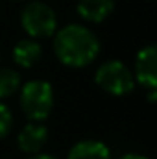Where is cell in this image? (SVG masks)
Here are the masks:
<instances>
[{"label": "cell", "mask_w": 157, "mask_h": 159, "mask_svg": "<svg viewBox=\"0 0 157 159\" xmlns=\"http://www.w3.org/2000/svg\"><path fill=\"white\" fill-rule=\"evenodd\" d=\"M54 52L57 59L67 67H87L100 52L98 37L81 24H69L56 34Z\"/></svg>", "instance_id": "6da1fadb"}, {"label": "cell", "mask_w": 157, "mask_h": 159, "mask_svg": "<svg viewBox=\"0 0 157 159\" xmlns=\"http://www.w3.org/2000/svg\"><path fill=\"white\" fill-rule=\"evenodd\" d=\"M20 109L30 122H43L54 107V89L44 80H32L20 87Z\"/></svg>", "instance_id": "7a4b0ae2"}, {"label": "cell", "mask_w": 157, "mask_h": 159, "mask_svg": "<svg viewBox=\"0 0 157 159\" xmlns=\"http://www.w3.org/2000/svg\"><path fill=\"white\" fill-rule=\"evenodd\" d=\"M20 24L24 32L34 39H46L56 34L57 19L54 9L39 0L28 2L20 11Z\"/></svg>", "instance_id": "3957f363"}, {"label": "cell", "mask_w": 157, "mask_h": 159, "mask_svg": "<svg viewBox=\"0 0 157 159\" xmlns=\"http://www.w3.org/2000/svg\"><path fill=\"white\" fill-rule=\"evenodd\" d=\"M94 81L102 91H105L113 96H124V94L131 93L135 87V78H133L131 70L120 61L102 63L94 74Z\"/></svg>", "instance_id": "277c9868"}, {"label": "cell", "mask_w": 157, "mask_h": 159, "mask_svg": "<svg viewBox=\"0 0 157 159\" xmlns=\"http://www.w3.org/2000/svg\"><path fill=\"white\" fill-rule=\"evenodd\" d=\"M133 78L148 91L157 89V50L154 44L144 46L135 59V74Z\"/></svg>", "instance_id": "5b68a950"}, {"label": "cell", "mask_w": 157, "mask_h": 159, "mask_svg": "<svg viewBox=\"0 0 157 159\" xmlns=\"http://www.w3.org/2000/svg\"><path fill=\"white\" fill-rule=\"evenodd\" d=\"M46 141H48V129L43 122H28L17 137L19 150L28 154V156L41 154Z\"/></svg>", "instance_id": "8992f818"}, {"label": "cell", "mask_w": 157, "mask_h": 159, "mask_svg": "<svg viewBox=\"0 0 157 159\" xmlns=\"http://www.w3.org/2000/svg\"><path fill=\"white\" fill-rule=\"evenodd\" d=\"M115 9V0H79L78 15L87 22H102Z\"/></svg>", "instance_id": "52a82bcc"}, {"label": "cell", "mask_w": 157, "mask_h": 159, "mask_svg": "<svg viewBox=\"0 0 157 159\" xmlns=\"http://www.w3.org/2000/svg\"><path fill=\"white\" fill-rule=\"evenodd\" d=\"M43 48L35 39H22L13 46V61L22 69H32L39 63Z\"/></svg>", "instance_id": "ba28073f"}, {"label": "cell", "mask_w": 157, "mask_h": 159, "mask_svg": "<svg viewBox=\"0 0 157 159\" xmlns=\"http://www.w3.org/2000/svg\"><path fill=\"white\" fill-rule=\"evenodd\" d=\"M67 159H111V150L102 141L87 139L76 143L69 150Z\"/></svg>", "instance_id": "9c48e42d"}, {"label": "cell", "mask_w": 157, "mask_h": 159, "mask_svg": "<svg viewBox=\"0 0 157 159\" xmlns=\"http://www.w3.org/2000/svg\"><path fill=\"white\" fill-rule=\"evenodd\" d=\"M20 89V76L13 69H0V98H7Z\"/></svg>", "instance_id": "30bf717a"}, {"label": "cell", "mask_w": 157, "mask_h": 159, "mask_svg": "<svg viewBox=\"0 0 157 159\" xmlns=\"http://www.w3.org/2000/svg\"><path fill=\"white\" fill-rule=\"evenodd\" d=\"M11 128H13V115L7 106L0 104V139L7 137Z\"/></svg>", "instance_id": "8fae6325"}, {"label": "cell", "mask_w": 157, "mask_h": 159, "mask_svg": "<svg viewBox=\"0 0 157 159\" xmlns=\"http://www.w3.org/2000/svg\"><path fill=\"white\" fill-rule=\"evenodd\" d=\"M118 159H148V157H144L141 154H124V156H120Z\"/></svg>", "instance_id": "7c38bea8"}, {"label": "cell", "mask_w": 157, "mask_h": 159, "mask_svg": "<svg viewBox=\"0 0 157 159\" xmlns=\"http://www.w3.org/2000/svg\"><path fill=\"white\" fill-rule=\"evenodd\" d=\"M28 159H57V157H54L50 154H35V156H30Z\"/></svg>", "instance_id": "4fadbf2b"}, {"label": "cell", "mask_w": 157, "mask_h": 159, "mask_svg": "<svg viewBox=\"0 0 157 159\" xmlns=\"http://www.w3.org/2000/svg\"><path fill=\"white\" fill-rule=\"evenodd\" d=\"M148 102H155V91H150L148 93Z\"/></svg>", "instance_id": "5bb4252c"}]
</instances>
